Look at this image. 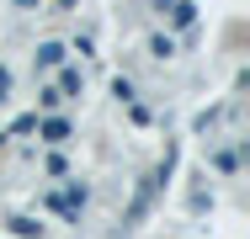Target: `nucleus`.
<instances>
[]
</instances>
